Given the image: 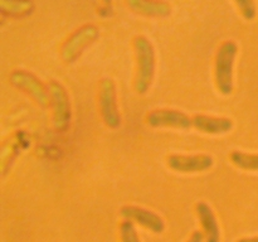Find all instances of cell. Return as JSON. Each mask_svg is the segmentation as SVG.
Masks as SVG:
<instances>
[{
  "label": "cell",
  "instance_id": "cell-1",
  "mask_svg": "<svg viewBox=\"0 0 258 242\" xmlns=\"http://www.w3.org/2000/svg\"><path fill=\"white\" fill-rule=\"evenodd\" d=\"M138 59V76L135 87L140 95L148 92L155 75V50L150 40L144 35H138L134 40Z\"/></svg>",
  "mask_w": 258,
  "mask_h": 242
},
{
  "label": "cell",
  "instance_id": "cell-2",
  "mask_svg": "<svg viewBox=\"0 0 258 242\" xmlns=\"http://www.w3.org/2000/svg\"><path fill=\"white\" fill-rule=\"evenodd\" d=\"M238 47L233 40H227L219 47L216 55V83L222 95L233 91V65Z\"/></svg>",
  "mask_w": 258,
  "mask_h": 242
},
{
  "label": "cell",
  "instance_id": "cell-3",
  "mask_svg": "<svg viewBox=\"0 0 258 242\" xmlns=\"http://www.w3.org/2000/svg\"><path fill=\"white\" fill-rule=\"evenodd\" d=\"M100 35V30L96 25L87 24L76 30L63 44L60 49V57L64 62L72 63L80 57L81 53L92 44Z\"/></svg>",
  "mask_w": 258,
  "mask_h": 242
},
{
  "label": "cell",
  "instance_id": "cell-4",
  "mask_svg": "<svg viewBox=\"0 0 258 242\" xmlns=\"http://www.w3.org/2000/svg\"><path fill=\"white\" fill-rule=\"evenodd\" d=\"M50 105L54 112V125L58 131H64L71 121V105L66 88L55 80L48 83Z\"/></svg>",
  "mask_w": 258,
  "mask_h": 242
},
{
  "label": "cell",
  "instance_id": "cell-5",
  "mask_svg": "<svg viewBox=\"0 0 258 242\" xmlns=\"http://www.w3.org/2000/svg\"><path fill=\"white\" fill-rule=\"evenodd\" d=\"M146 121L153 128H175L190 129L197 126V115L188 116L186 113L173 108H159L148 113Z\"/></svg>",
  "mask_w": 258,
  "mask_h": 242
},
{
  "label": "cell",
  "instance_id": "cell-6",
  "mask_svg": "<svg viewBox=\"0 0 258 242\" xmlns=\"http://www.w3.org/2000/svg\"><path fill=\"white\" fill-rule=\"evenodd\" d=\"M100 106L102 118L106 125L116 129L121 124V116L118 113L117 101H116V87L111 78H103L100 83Z\"/></svg>",
  "mask_w": 258,
  "mask_h": 242
},
{
  "label": "cell",
  "instance_id": "cell-7",
  "mask_svg": "<svg viewBox=\"0 0 258 242\" xmlns=\"http://www.w3.org/2000/svg\"><path fill=\"white\" fill-rule=\"evenodd\" d=\"M10 82L15 87L20 88L24 92L29 93L40 106L48 107L50 105V96L49 92L45 90L43 83L35 77L32 73L27 72L24 70H15L10 75Z\"/></svg>",
  "mask_w": 258,
  "mask_h": 242
},
{
  "label": "cell",
  "instance_id": "cell-8",
  "mask_svg": "<svg viewBox=\"0 0 258 242\" xmlns=\"http://www.w3.org/2000/svg\"><path fill=\"white\" fill-rule=\"evenodd\" d=\"M213 165V158L206 154L198 155H170L168 158V166L180 173H197L208 170Z\"/></svg>",
  "mask_w": 258,
  "mask_h": 242
},
{
  "label": "cell",
  "instance_id": "cell-9",
  "mask_svg": "<svg viewBox=\"0 0 258 242\" xmlns=\"http://www.w3.org/2000/svg\"><path fill=\"white\" fill-rule=\"evenodd\" d=\"M120 213L126 219L138 222L139 224L150 229V231L155 232V233H161L164 228H165L163 218L156 213H154V212L149 211V209L136 206H125L121 208Z\"/></svg>",
  "mask_w": 258,
  "mask_h": 242
},
{
  "label": "cell",
  "instance_id": "cell-10",
  "mask_svg": "<svg viewBox=\"0 0 258 242\" xmlns=\"http://www.w3.org/2000/svg\"><path fill=\"white\" fill-rule=\"evenodd\" d=\"M127 7L144 17L165 18L171 14V7L163 0H126Z\"/></svg>",
  "mask_w": 258,
  "mask_h": 242
},
{
  "label": "cell",
  "instance_id": "cell-11",
  "mask_svg": "<svg viewBox=\"0 0 258 242\" xmlns=\"http://www.w3.org/2000/svg\"><path fill=\"white\" fill-rule=\"evenodd\" d=\"M197 213H198L199 221L203 227L204 237L207 242H219L221 233L219 227L217 223V218L213 213V209L206 203V202H198L197 203Z\"/></svg>",
  "mask_w": 258,
  "mask_h": 242
},
{
  "label": "cell",
  "instance_id": "cell-12",
  "mask_svg": "<svg viewBox=\"0 0 258 242\" xmlns=\"http://www.w3.org/2000/svg\"><path fill=\"white\" fill-rule=\"evenodd\" d=\"M2 13L10 17H25L34 9L32 0H0Z\"/></svg>",
  "mask_w": 258,
  "mask_h": 242
},
{
  "label": "cell",
  "instance_id": "cell-13",
  "mask_svg": "<svg viewBox=\"0 0 258 242\" xmlns=\"http://www.w3.org/2000/svg\"><path fill=\"white\" fill-rule=\"evenodd\" d=\"M229 159L238 168L244 170H258V154H248L243 151H232Z\"/></svg>",
  "mask_w": 258,
  "mask_h": 242
},
{
  "label": "cell",
  "instance_id": "cell-14",
  "mask_svg": "<svg viewBox=\"0 0 258 242\" xmlns=\"http://www.w3.org/2000/svg\"><path fill=\"white\" fill-rule=\"evenodd\" d=\"M120 233H121V241L122 242H140V238L138 236L135 226L130 219H126L121 223L120 226Z\"/></svg>",
  "mask_w": 258,
  "mask_h": 242
},
{
  "label": "cell",
  "instance_id": "cell-15",
  "mask_svg": "<svg viewBox=\"0 0 258 242\" xmlns=\"http://www.w3.org/2000/svg\"><path fill=\"white\" fill-rule=\"evenodd\" d=\"M234 3L237 4L244 19H254V17H256V4H254V0H234Z\"/></svg>",
  "mask_w": 258,
  "mask_h": 242
},
{
  "label": "cell",
  "instance_id": "cell-16",
  "mask_svg": "<svg viewBox=\"0 0 258 242\" xmlns=\"http://www.w3.org/2000/svg\"><path fill=\"white\" fill-rule=\"evenodd\" d=\"M188 242H204V234L201 231H194Z\"/></svg>",
  "mask_w": 258,
  "mask_h": 242
},
{
  "label": "cell",
  "instance_id": "cell-17",
  "mask_svg": "<svg viewBox=\"0 0 258 242\" xmlns=\"http://www.w3.org/2000/svg\"><path fill=\"white\" fill-rule=\"evenodd\" d=\"M238 242H258V237H252V238H242Z\"/></svg>",
  "mask_w": 258,
  "mask_h": 242
}]
</instances>
